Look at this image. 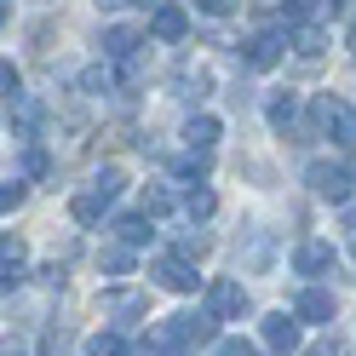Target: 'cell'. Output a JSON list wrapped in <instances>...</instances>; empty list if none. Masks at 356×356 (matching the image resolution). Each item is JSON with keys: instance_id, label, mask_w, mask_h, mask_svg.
Here are the masks:
<instances>
[{"instance_id": "obj_36", "label": "cell", "mask_w": 356, "mask_h": 356, "mask_svg": "<svg viewBox=\"0 0 356 356\" xmlns=\"http://www.w3.org/2000/svg\"><path fill=\"white\" fill-rule=\"evenodd\" d=\"M310 6H316V0H293V12H310Z\"/></svg>"}, {"instance_id": "obj_32", "label": "cell", "mask_w": 356, "mask_h": 356, "mask_svg": "<svg viewBox=\"0 0 356 356\" xmlns=\"http://www.w3.org/2000/svg\"><path fill=\"white\" fill-rule=\"evenodd\" d=\"M24 172H29V178H40V172H47V155L29 149V155H24Z\"/></svg>"}, {"instance_id": "obj_38", "label": "cell", "mask_w": 356, "mask_h": 356, "mask_svg": "<svg viewBox=\"0 0 356 356\" xmlns=\"http://www.w3.org/2000/svg\"><path fill=\"white\" fill-rule=\"evenodd\" d=\"M350 178H356V155H350Z\"/></svg>"}, {"instance_id": "obj_37", "label": "cell", "mask_w": 356, "mask_h": 356, "mask_svg": "<svg viewBox=\"0 0 356 356\" xmlns=\"http://www.w3.org/2000/svg\"><path fill=\"white\" fill-rule=\"evenodd\" d=\"M345 225H350V230H356V207H345Z\"/></svg>"}, {"instance_id": "obj_4", "label": "cell", "mask_w": 356, "mask_h": 356, "mask_svg": "<svg viewBox=\"0 0 356 356\" xmlns=\"http://www.w3.org/2000/svg\"><path fill=\"white\" fill-rule=\"evenodd\" d=\"M149 282L155 287H167V293H195V264L184 259V253H167V259H155V270H149Z\"/></svg>"}, {"instance_id": "obj_10", "label": "cell", "mask_w": 356, "mask_h": 356, "mask_svg": "<svg viewBox=\"0 0 356 356\" xmlns=\"http://www.w3.org/2000/svg\"><path fill=\"white\" fill-rule=\"evenodd\" d=\"M333 310H339V305H333L327 287H305V293L293 299V316L299 322H333Z\"/></svg>"}, {"instance_id": "obj_14", "label": "cell", "mask_w": 356, "mask_h": 356, "mask_svg": "<svg viewBox=\"0 0 356 356\" xmlns=\"http://www.w3.org/2000/svg\"><path fill=\"white\" fill-rule=\"evenodd\" d=\"M264 115H270L276 132H293L299 127V92H276L270 104H264Z\"/></svg>"}, {"instance_id": "obj_3", "label": "cell", "mask_w": 356, "mask_h": 356, "mask_svg": "<svg viewBox=\"0 0 356 356\" xmlns=\"http://www.w3.org/2000/svg\"><path fill=\"white\" fill-rule=\"evenodd\" d=\"M305 184L316 190L322 202H333V207H350V184H356V178H350V167H327V161H316V167L305 172Z\"/></svg>"}, {"instance_id": "obj_2", "label": "cell", "mask_w": 356, "mask_h": 356, "mask_svg": "<svg viewBox=\"0 0 356 356\" xmlns=\"http://www.w3.org/2000/svg\"><path fill=\"white\" fill-rule=\"evenodd\" d=\"M207 310L218 322H248L253 316V299H248V287H241L236 276H218V282H207Z\"/></svg>"}, {"instance_id": "obj_17", "label": "cell", "mask_w": 356, "mask_h": 356, "mask_svg": "<svg viewBox=\"0 0 356 356\" xmlns=\"http://www.w3.org/2000/svg\"><path fill=\"white\" fill-rule=\"evenodd\" d=\"M104 207H109V195H98V190H81L75 202H70V218H75V225H98V218H104Z\"/></svg>"}, {"instance_id": "obj_30", "label": "cell", "mask_w": 356, "mask_h": 356, "mask_svg": "<svg viewBox=\"0 0 356 356\" xmlns=\"http://www.w3.org/2000/svg\"><path fill=\"white\" fill-rule=\"evenodd\" d=\"M213 356H259V345H253V339H218Z\"/></svg>"}, {"instance_id": "obj_33", "label": "cell", "mask_w": 356, "mask_h": 356, "mask_svg": "<svg viewBox=\"0 0 356 356\" xmlns=\"http://www.w3.org/2000/svg\"><path fill=\"white\" fill-rule=\"evenodd\" d=\"M195 12H207V17H225V12H230V0H195Z\"/></svg>"}, {"instance_id": "obj_13", "label": "cell", "mask_w": 356, "mask_h": 356, "mask_svg": "<svg viewBox=\"0 0 356 356\" xmlns=\"http://www.w3.org/2000/svg\"><path fill=\"white\" fill-rule=\"evenodd\" d=\"M0 282H6V293L29 282V270H24V241H17V236H6V253H0Z\"/></svg>"}, {"instance_id": "obj_31", "label": "cell", "mask_w": 356, "mask_h": 356, "mask_svg": "<svg viewBox=\"0 0 356 356\" xmlns=\"http://www.w3.org/2000/svg\"><path fill=\"white\" fill-rule=\"evenodd\" d=\"M202 248H207V236H202V230H195V225H190L184 236H178V253H184V259H190V253H202Z\"/></svg>"}, {"instance_id": "obj_26", "label": "cell", "mask_w": 356, "mask_h": 356, "mask_svg": "<svg viewBox=\"0 0 356 356\" xmlns=\"http://www.w3.org/2000/svg\"><path fill=\"white\" fill-rule=\"evenodd\" d=\"M92 190L115 202V195H121V167H98V172H92Z\"/></svg>"}, {"instance_id": "obj_20", "label": "cell", "mask_w": 356, "mask_h": 356, "mask_svg": "<svg viewBox=\"0 0 356 356\" xmlns=\"http://www.w3.org/2000/svg\"><path fill=\"white\" fill-rule=\"evenodd\" d=\"M213 213H218V195L213 190H190L184 195V218H190V225H207Z\"/></svg>"}, {"instance_id": "obj_19", "label": "cell", "mask_w": 356, "mask_h": 356, "mask_svg": "<svg viewBox=\"0 0 356 356\" xmlns=\"http://www.w3.org/2000/svg\"><path fill=\"white\" fill-rule=\"evenodd\" d=\"M184 144H190V149H213V144H218V121H213V115H190V121H184Z\"/></svg>"}, {"instance_id": "obj_12", "label": "cell", "mask_w": 356, "mask_h": 356, "mask_svg": "<svg viewBox=\"0 0 356 356\" xmlns=\"http://www.w3.org/2000/svg\"><path fill=\"white\" fill-rule=\"evenodd\" d=\"M149 29H155V40H184V29H190V12H184V6H155Z\"/></svg>"}, {"instance_id": "obj_39", "label": "cell", "mask_w": 356, "mask_h": 356, "mask_svg": "<svg viewBox=\"0 0 356 356\" xmlns=\"http://www.w3.org/2000/svg\"><path fill=\"white\" fill-rule=\"evenodd\" d=\"M350 47H356V24H350Z\"/></svg>"}, {"instance_id": "obj_28", "label": "cell", "mask_w": 356, "mask_h": 356, "mask_svg": "<svg viewBox=\"0 0 356 356\" xmlns=\"http://www.w3.org/2000/svg\"><path fill=\"white\" fill-rule=\"evenodd\" d=\"M24 178H6V184H0V213H12V207H24Z\"/></svg>"}, {"instance_id": "obj_15", "label": "cell", "mask_w": 356, "mask_h": 356, "mask_svg": "<svg viewBox=\"0 0 356 356\" xmlns=\"http://www.w3.org/2000/svg\"><path fill=\"white\" fill-rule=\"evenodd\" d=\"M115 236L127 241V248H144V241L155 236V225H149V213H121L115 218Z\"/></svg>"}, {"instance_id": "obj_7", "label": "cell", "mask_w": 356, "mask_h": 356, "mask_svg": "<svg viewBox=\"0 0 356 356\" xmlns=\"http://www.w3.org/2000/svg\"><path fill=\"white\" fill-rule=\"evenodd\" d=\"M259 339L264 345H270V350H299V316H293V310H270V316H264L259 322Z\"/></svg>"}, {"instance_id": "obj_29", "label": "cell", "mask_w": 356, "mask_h": 356, "mask_svg": "<svg viewBox=\"0 0 356 356\" xmlns=\"http://www.w3.org/2000/svg\"><path fill=\"white\" fill-rule=\"evenodd\" d=\"M75 86H81L86 98H98V92H109V70H86V75H81Z\"/></svg>"}, {"instance_id": "obj_18", "label": "cell", "mask_w": 356, "mask_h": 356, "mask_svg": "<svg viewBox=\"0 0 356 356\" xmlns=\"http://www.w3.org/2000/svg\"><path fill=\"white\" fill-rule=\"evenodd\" d=\"M138 52V29H127V24H115V29H104V58H132Z\"/></svg>"}, {"instance_id": "obj_22", "label": "cell", "mask_w": 356, "mask_h": 356, "mask_svg": "<svg viewBox=\"0 0 356 356\" xmlns=\"http://www.w3.org/2000/svg\"><path fill=\"white\" fill-rule=\"evenodd\" d=\"M98 270H109V276H132V248L121 241V248H104L98 253Z\"/></svg>"}, {"instance_id": "obj_35", "label": "cell", "mask_w": 356, "mask_h": 356, "mask_svg": "<svg viewBox=\"0 0 356 356\" xmlns=\"http://www.w3.org/2000/svg\"><path fill=\"white\" fill-rule=\"evenodd\" d=\"M121 6H132V0H98V12H121Z\"/></svg>"}, {"instance_id": "obj_9", "label": "cell", "mask_w": 356, "mask_h": 356, "mask_svg": "<svg viewBox=\"0 0 356 356\" xmlns=\"http://www.w3.org/2000/svg\"><path fill=\"white\" fill-rule=\"evenodd\" d=\"M6 115H12V127L24 132V138H35V132L47 127V104L35 92H17V98H6Z\"/></svg>"}, {"instance_id": "obj_25", "label": "cell", "mask_w": 356, "mask_h": 356, "mask_svg": "<svg viewBox=\"0 0 356 356\" xmlns=\"http://www.w3.org/2000/svg\"><path fill=\"white\" fill-rule=\"evenodd\" d=\"M178 178H195V184H202V178H207V149H190V155H178Z\"/></svg>"}, {"instance_id": "obj_8", "label": "cell", "mask_w": 356, "mask_h": 356, "mask_svg": "<svg viewBox=\"0 0 356 356\" xmlns=\"http://www.w3.org/2000/svg\"><path fill=\"white\" fill-rule=\"evenodd\" d=\"M333 264H339L333 241H316V236H310V241H299V248H293V270H299V276H327Z\"/></svg>"}, {"instance_id": "obj_40", "label": "cell", "mask_w": 356, "mask_h": 356, "mask_svg": "<svg viewBox=\"0 0 356 356\" xmlns=\"http://www.w3.org/2000/svg\"><path fill=\"white\" fill-rule=\"evenodd\" d=\"M6 356H24V350H6Z\"/></svg>"}, {"instance_id": "obj_1", "label": "cell", "mask_w": 356, "mask_h": 356, "mask_svg": "<svg viewBox=\"0 0 356 356\" xmlns=\"http://www.w3.org/2000/svg\"><path fill=\"white\" fill-rule=\"evenodd\" d=\"M310 138H339V144H350V138H356V115H350L333 92L310 98Z\"/></svg>"}, {"instance_id": "obj_21", "label": "cell", "mask_w": 356, "mask_h": 356, "mask_svg": "<svg viewBox=\"0 0 356 356\" xmlns=\"http://www.w3.org/2000/svg\"><path fill=\"white\" fill-rule=\"evenodd\" d=\"M178 207V195L167 190V184H144V213L149 218H161V213H172Z\"/></svg>"}, {"instance_id": "obj_24", "label": "cell", "mask_w": 356, "mask_h": 356, "mask_svg": "<svg viewBox=\"0 0 356 356\" xmlns=\"http://www.w3.org/2000/svg\"><path fill=\"white\" fill-rule=\"evenodd\" d=\"M172 86H178V98H202L213 81H207V70H178V81H172Z\"/></svg>"}, {"instance_id": "obj_23", "label": "cell", "mask_w": 356, "mask_h": 356, "mask_svg": "<svg viewBox=\"0 0 356 356\" xmlns=\"http://www.w3.org/2000/svg\"><path fill=\"white\" fill-rule=\"evenodd\" d=\"M86 356H132V345L121 333H92V339H86Z\"/></svg>"}, {"instance_id": "obj_11", "label": "cell", "mask_w": 356, "mask_h": 356, "mask_svg": "<svg viewBox=\"0 0 356 356\" xmlns=\"http://www.w3.org/2000/svg\"><path fill=\"white\" fill-rule=\"evenodd\" d=\"M276 58H282V40H276V35H253V40H241V63H248V70H270Z\"/></svg>"}, {"instance_id": "obj_27", "label": "cell", "mask_w": 356, "mask_h": 356, "mask_svg": "<svg viewBox=\"0 0 356 356\" xmlns=\"http://www.w3.org/2000/svg\"><path fill=\"white\" fill-rule=\"evenodd\" d=\"M293 47H299V58H322L327 40H322V29H299V35H293Z\"/></svg>"}, {"instance_id": "obj_16", "label": "cell", "mask_w": 356, "mask_h": 356, "mask_svg": "<svg viewBox=\"0 0 356 356\" xmlns=\"http://www.w3.org/2000/svg\"><path fill=\"white\" fill-rule=\"evenodd\" d=\"M104 310H109V316H121V322H132V316H144V293L115 287V293H104Z\"/></svg>"}, {"instance_id": "obj_34", "label": "cell", "mask_w": 356, "mask_h": 356, "mask_svg": "<svg viewBox=\"0 0 356 356\" xmlns=\"http://www.w3.org/2000/svg\"><path fill=\"white\" fill-rule=\"evenodd\" d=\"M310 356H345V345H339V339H322V345L310 350Z\"/></svg>"}, {"instance_id": "obj_5", "label": "cell", "mask_w": 356, "mask_h": 356, "mask_svg": "<svg viewBox=\"0 0 356 356\" xmlns=\"http://www.w3.org/2000/svg\"><path fill=\"white\" fill-rule=\"evenodd\" d=\"M236 264H241L248 276H264V270L276 264V236H270V230H248V241L236 248Z\"/></svg>"}, {"instance_id": "obj_6", "label": "cell", "mask_w": 356, "mask_h": 356, "mask_svg": "<svg viewBox=\"0 0 356 356\" xmlns=\"http://www.w3.org/2000/svg\"><path fill=\"white\" fill-rule=\"evenodd\" d=\"M167 327L184 345H218V316L213 310H184V316H167Z\"/></svg>"}]
</instances>
